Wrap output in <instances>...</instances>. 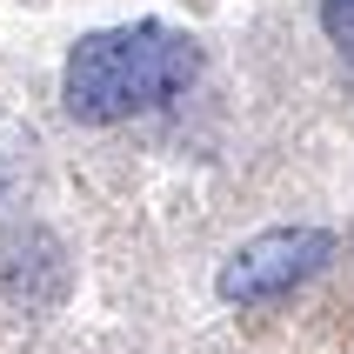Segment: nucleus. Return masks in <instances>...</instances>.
Here are the masks:
<instances>
[{
	"label": "nucleus",
	"instance_id": "f03ea898",
	"mask_svg": "<svg viewBox=\"0 0 354 354\" xmlns=\"http://www.w3.org/2000/svg\"><path fill=\"white\" fill-rule=\"evenodd\" d=\"M335 254V234L328 227H268V234L241 241L227 268H221V301H241V308H254V301H274L288 288H301L308 274H321Z\"/></svg>",
	"mask_w": 354,
	"mask_h": 354
},
{
	"label": "nucleus",
	"instance_id": "7ed1b4c3",
	"mask_svg": "<svg viewBox=\"0 0 354 354\" xmlns=\"http://www.w3.org/2000/svg\"><path fill=\"white\" fill-rule=\"evenodd\" d=\"M321 34L335 40V54L354 67V0H321Z\"/></svg>",
	"mask_w": 354,
	"mask_h": 354
},
{
	"label": "nucleus",
	"instance_id": "f257e3e1",
	"mask_svg": "<svg viewBox=\"0 0 354 354\" xmlns=\"http://www.w3.org/2000/svg\"><path fill=\"white\" fill-rule=\"evenodd\" d=\"M201 74V40L167 27V20H127L74 40V54L60 67V100L87 127L154 114L174 94H187Z\"/></svg>",
	"mask_w": 354,
	"mask_h": 354
}]
</instances>
